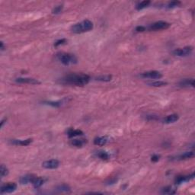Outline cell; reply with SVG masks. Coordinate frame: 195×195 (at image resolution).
I'll use <instances>...</instances> for the list:
<instances>
[{
  "instance_id": "obj_1",
  "label": "cell",
  "mask_w": 195,
  "mask_h": 195,
  "mask_svg": "<svg viewBox=\"0 0 195 195\" xmlns=\"http://www.w3.org/2000/svg\"><path fill=\"white\" fill-rule=\"evenodd\" d=\"M90 81V76L83 73H71L62 78L60 82L64 85L84 86Z\"/></svg>"
},
{
  "instance_id": "obj_2",
  "label": "cell",
  "mask_w": 195,
  "mask_h": 195,
  "mask_svg": "<svg viewBox=\"0 0 195 195\" xmlns=\"http://www.w3.org/2000/svg\"><path fill=\"white\" fill-rule=\"evenodd\" d=\"M93 27L94 24L92 21L86 19V20H84L81 22L73 24L71 27V31L74 34H82L92 31L93 29Z\"/></svg>"
},
{
  "instance_id": "obj_3",
  "label": "cell",
  "mask_w": 195,
  "mask_h": 195,
  "mask_svg": "<svg viewBox=\"0 0 195 195\" xmlns=\"http://www.w3.org/2000/svg\"><path fill=\"white\" fill-rule=\"evenodd\" d=\"M57 59L65 66L77 63V58L76 56L69 53H64V52L58 53L57 54Z\"/></svg>"
},
{
  "instance_id": "obj_4",
  "label": "cell",
  "mask_w": 195,
  "mask_h": 195,
  "mask_svg": "<svg viewBox=\"0 0 195 195\" xmlns=\"http://www.w3.org/2000/svg\"><path fill=\"white\" fill-rule=\"evenodd\" d=\"M170 26H171L170 23L163 21H159L151 24L149 29V31H160V30L168 29Z\"/></svg>"
},
{
  "instance_id": "obj_5",
  "label": "cell",
  "mask_w": 195,
  "mask_h": 195,
  "mask_svg": "<svg viewBox=\"0 0 195 195\" xmlns=\"http://www.w3.org/2000/svg\"><path fill=\"white\" fill-rule=\"evenodd\" d=\"M140 77L144 79H159L162 77V74L160 72L155 70L147 71L145 73H143L140 75Z\"/></svg>"
},
{
  "instance_id": "obj_6",
  "label": "cell",
  "mask_w": 195,
  "mask_h": 195,
  "mask_svg": "<svg viewBox=\"0 0 195 195\" xmlns=\"http://www.w3.org/2000/svg\"><path fill=\"white\" fill-rule=\"evenodd\" d=\"M192 50H193V47L188 46V47H185L184 48L175 49L172 51V54L177 57H186V56L190 55L191 54Z\"/></svg>"
},
{
  "instance_id": "obj_7",
  "label": "cell",
  "mask_w": 195,
  "mask_h": 195,
  "mask_svg": "<svg viewBox=\"0 0 195 195\" xmlns=\"http://www.w3.org/2000/svg\"><path fill=\"white\" fill-rule=\"evenodd\" d=\"M16 189H17V185L15 183H14V182H9V183L2 185L1 186L0 191H1L2 194H3L12 193L15 191H16Z\"/></svg>"
},
{
  "instance_id": "obj_8",
  "label": "cell",
  "mask_w": 195,
  "mask_h": 195,
  "mask_svg": "<svg viewBox=\"0 0 195 195\" xmlns=\"http://www.w3.org/2000/svg\"><path fill=\"white\" fill-rule=\"evenodd\" d=\"M15 82L21 84H30V85H40V82L34 78H17Z\"/></svg>"
},
{
  "instance_id": "obj_9",
  "label": "cell",
  "mask_w": 195,
  "mask_h": 195,
  "mask_svg": "<svg viewBox=\"0 0 195 195\" xmlns=\"http://www.w3.org/2000/svg\"><path fill=\"white\" fill-rule=\"evenodd\" d=\"M42 166L47 169H55L60 166V162L57 159H50L43 162Z\"/></svg>"
},
{
  "instance_id": "obj_10",
  "label": "cell",
  "mask_w": 195,
  "mask_h": 195,
  "mask_svg": "<svg viewBox=\"0 0 195 195\" xmlns=\"http://www.w3.org/2000/svg\"><path fill=\"white\" fill-rule=\"evenodd\" d=\"M194 156V152L193 151L191 152H186L185 153H182L181 155H178L175 157L171 158V160L175 161H182V160H187V159H191Z\"/></svg>"
},
{
  "instance_id": "obj_11",
  "label": "cell",
  "mask_w": 195,
  "mask_h": 195,
  "mask_svg": "<svg viewBox=\"0 0 195 195\" xmlns=\"http://www.w3.org/2000/svg\"><path fill=\"white\" fill-rule=\"evenodd\" d=\"M194 178V173H192L190 175H181V176H178L175 178V183L177 185H181L185 182L191 181Z\"/></svg>"
},
{
  "instance_id": "obj_12",
  "label": "cell",
  "mask_w": 195,
  "mask_h": 195,
  "mask_svg": "<svg viewBox=\"0 0 195 195\" xmlns=\"http://www.w3.org/2000/svg\"><path fill=\"white\" fill-rule=\"evenodd\" d=\"M178 85L182 88H189L194 86V79H184L178 83Z\"/></svg>"
},
{
  "instance_id": "obj_13",
  "label": "cell",
  "mask_w": 195,
  "mask_h": 195,
  "mask_svg": "<svg viewBox=\"0 0 195 195\" xmlns=\"http://www.w3.org/2000/svg\"><path fill=\"white\" fill-rule=\"evenodd\" d=\"M35 175L34 174H25L24 176L21 177L20 179H19V182L21 184V185H27V184L32 183V181H34L35 178Z\"/></svg>"
},
{
  "instance_id": "obj_14",
  "label": "cell",
  "mask_w": 195,
  "mask_h": 195,
  "mask_svg": "<svg viewBox=\"0 0 195 195\" xmlns=\"http://www.w3.org/2000/svg\"><path fill=\"white\" fill-rule=\"evenodd\" d=\"M69 102V99L68 98H65V99H63L62 100L57 101V102H47L45 103L48 104V105L52 106V107H61L63 104H67Z\"/></svg>"
},
{
  "instance_id": "obj_15",
  "label": "cell",
  "mask_w": 195,
  "mask_h": 195,
  "mask_svg": "<svg viewBox=\"0 0 195 195\" xmlns=\"http://www.w3.org/2000/svg\"><path fill=\"white\" fill-rule=\"evenodd\" d=\"M11 143L13 145L16 146H28L31 142H32V139H28V140H11Z\"/></svg>"
},
{
  "instance_id": "obj_16",
  "label": "cell",
  "mask_w": 195,
  "mask_h": 195,
  "mask_svg": "<svg viewBox=\"0 0 195 195\" xmlns=\"http://www.w3.org/2000/svg\"><path fill=\"white\" fill-rule=\"evenodd\" d=\"M107 142H108L107 136H99L94 140V144L97 146H104L105 145Z\"/></svg>"
},
{
  "instance_id": "obj_17",
  "label": "cell",
  "mask_w": 195,
  "mask_h": 195,
  "mask_svg": "<svg viewBox=\"0 0 195 195\" xmlns=\"http://www.w3.org/2000/svg\"><path fill=\"white\" fill-rule=\"evenodd\" d=\"M178 119H179V117H178V114H170V115H168L163 120V123H165V124H172V123L176 122L177 121H178Z\"/></svg>"
},
{
  "instance_id": "obj_18",
  "label": "cell",
  "mask_w": 195,
  "mask_h": 195,
  "mask_svg": "<svg viewBox=\"0 0 195 195\" xmlns=\"http://www.w3.org/2000/svg\"><path fill=\"white\" fill-rule=\"evenodd\" d=\"M55 190L58 192H65V193H69L71 192V188L69 185H66V184H62V185H57L56 187Z\"/></svg>"
},
{
  "instance_id": "obj_19",
  "label": "cell",
  "mask_w": 195,
  "mask_h": 195,
  "mask_svg": "<svg viewBox=\"0 0 195 195\" xmlns=\"http://www.w3.org/2000/svg\"><path fill=\"white\" fill-rule=\"evenodd\" d=\"M44 183V179L42 178H40V177H35L34 181H32V185L35 188H39L42 186Z\"/></svg>"
},
{
  "instance_id": "obj_20",
  "label": "cell",
  "mask_w": 195,
  "mask_h": 195,
  "mask_svg": "<svg viewBox=\"0 0 195 195\" xmlns=\"http://www.w3.org/2000/svg\"><path fill=\"white\" fill-rule=\"evenodd\" d=\"M67 135L69 138H73V137H75V136H82V135H83V132L80 130L69 129L67 132Z\"/></svg>"
},
{
  "instance_id": "obj_21",
  "label": "cell",
  "mask_w": 195,
  "mask_h": 195,
  "mask_svg": "<svg viewBox=\"0 0 195 195\" xmlns=\"http://www.w3.org/2000/svg\"><path fill=\"white\" fill-rule=\"evenodd\" d=\"M86 140H77V139H73L70 141V144L73 146L76 147H82L86 143Z\"/></svg>"
},
{
  "instance_id": "obj_22",
  "label": "cell",
  "mask_w": 195,
  "mask_h": 195,
  "mask_svg": "<svg viewBox=\"0 0 195 195\" xmlns=\"http://www.w3.org/2000/svg\"><path fill=\"white\" fill-rule=\"evenodd\" d=\"M161 192H162V194H174L176 193V191H175V189H174L172 187L167 186L162 188Z\"/></svg>"
},
{
  "instance_id": "obj_23",
  "label": "cell",
  "mask_w": 195,
  "mask_h": 195,
  "mask_svg": "<svg viewBox=\"0 0 195 195\" xmlns=\"http://www.w3.org/2000/svg\"><path fill=\"white\" fill-rule=\"evenodd\" d=\"M97 156L99 158V159H102V160H107L110 158V155L107 153L106 151L101 150L97 152Z\"/></svg>"
},
{
  "instance_id": "obj_24",
  "label": "cell",
  "mask_w": 195,
  "mask_h": 195,
  "mask_svg": "<svg viewBox=\"0 0 195 195\" xmlns=\"http://www.w3.org/2000/svg\"><path fill=\"white\" fill-rule=\"evenodd\" d=\"M150 1H143V2H140L139 4H137L136 6V10H142V9H145V8L148 7L149 5L150 4Z\"/></svg>"
},
{
  "instance_id": "obj_25",
  "label": "cell",
  "mask_w": 195,
  "mask_h": 195,
  "mask_svg": "<svg viewBox=\"0 0 195 195\" xmlns=\"http://www.w3.org/2000/svg\"><path fill=\"white\" fill-rule=\"evenodd\" d=\"M95 79L101 82H110L112 79L111 75H105V76H100L95 78Z\"/></svg>"
},
{
  "instance_id": "obj_26",
  "label": "cell",
  "mask_w": 195,
  "mask_h": 195,
  "mask_svg": "<svg viewBox=\"0 0 195 195\" xmlns=\"http://www.w3.org/2000/svg\"><path fill=\"white\" fill-rule=\"evenodd\" d=\"M9 173V169L6 166H4L3 164L1 165V167H0V175H1V178H4L5 176L8 175Z\"/></svg>"
},
{
  "instance_id": "obj_27",
  "label": "cell",
  "mask_w": 195,
  "mask_h": 195,
  "mask_svg": "<svg viewBox=\"0 0 195 195\" xmlns=\"http://www.w3.org/2000/svg\"><path fill=\"white\" fill-rule=\"evenodd\" d=\"M149 85H151V86L153 87H162V86H166L167 85V82L163 81H155L152 82H149Z\"/></svg>"
},
{
  "instance_id": "obj_28",
  "label": "cell",
  "mask_w": 195,
  "mask_h": 195,
  "mask_svg": "<svg viewBox=\"0 0 195 195\" xmlns=\"http://www.w3.org/2000/svg\"><path fill=\"white\" fill-rule=\"evenodd\" d=\"M179 5H181V2H179V1H172V2H169L166 7L168 9H173V8L178 7Z\"/></svg>"
},
{
  "instance_id": "obj_29",
  "label": "cell",
  "mask_w": 195,
  "mask_h": 195,
  "mask_svg": "<svg viewBox=\"0 0 195 195\" xmlns=\"http://www.w3.org/2000/svg\"><path fill=\"white\" fill-rule=\"evenodd\" d=\"M63 5H57V6H55V7L54 8L53 11H52V13L54 15L60 14V13L63 11Z\"/></svg>"
},
{
  "instance_id": "obj_30",
  "label": "cell",
  "mask_w": 195,
  "mask_h": 195,
  "mask_svg": "<svg viewBox=\"0 0 195 195\" xmlns=\"http://www.w3.org/2000/svg\"><path fill=\"white\" fill-rule=\"evenodd\" d=\"M67 42V40L66 39H60V40H58L57 41L55 42V43H54V47H59V46H60V45H63L65 44V43Z\"/></svg>"
},
{
  "instance_id": "obj_31",
  "label": "cell",
  "mask_w": 195,
  "mask_h": 195,
  "mask_svg": "<svg viewBox=\"0 0 195 195\" xmlns=\"http://www.w3.org/2000/svg\"><path fill=\"white\" fill-rule=\"evenodd\" d=\"M118 181V179L117 178H110V179L107 180V182H106V185H114V183H116Z\"/></svg>"
},
{
  "instance_id": "obj_32",
  "label": "cell",
  "mask_w": 195,
  "mask_h": 195,
  "mask_svg": "<svg viewBox=\"0 0 195 195\" xmlns=\"http://www.w3.org/2000/svg\"><path fill=\"white\" fill-rule=\"evenodd\" d=\"M146 28L144 26H137L136 29H135V31H136V32H143V31H146Z\"/></svg>"
},
{
  "instance_id": "obj_33",
  "label": "cell",
  "mask_w": 195,
  "mask_h": 195,
  "mask_svg": "<svg viewBox=\"0 0 195 195\" xmlns=\"http://www.w3.org/2000/svg\"><path fill=\"white\" fill-rule=\"evenodd\" d=\"M159 159H160V155H153L152 156V158H151V161H152V162H157L159 160Z\"/></svg>"
},
{
  "instance_id": "obj_34",
  "label": "cell",
  "mask_w": 195,
  "mask_h": 195,
  "mask_svg": "<svg viewBox=\"0 0 195 195\" xmlns=\"http://www.w3.org/2000/svg\"><path fill=\"white\" fill-rule=\"evenodd\" d=\"M0 49H1V50H2V51H3V50L5 49V45H4V43L2 41L0 42Z\"/></svg>"
},
{
  "instance_id": "obj_35",
  "label": "cell",
  "mask_w": 195,
  "mask_h": 195,
  "mask_svg": "<svg viewBox=\"0 0 195 195\" xmlns=\"http://www.w3.org/2000/svg\"><path fill=\"white\" fill-rule=\"evenodd\" d=\"M6 121H7V119H6V118H4L3 120H2V121H1V127H3L4 123H5Z\"/></svg>"
}]
</instances>
